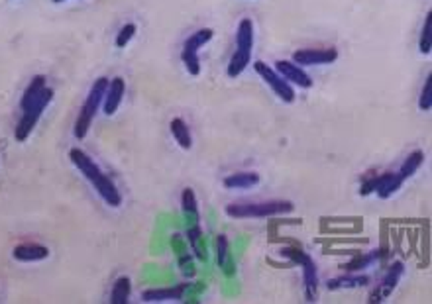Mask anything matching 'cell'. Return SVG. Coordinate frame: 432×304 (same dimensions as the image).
<instances>
[{
    "label": "cell",
    "mask_w": 432,
    "mask_h": 304,
    "mask_svg": "<svg viewBox=\"0 0 432 304\" xmlns=\"http://www.w3.org/2000/svg\"><path fill=\"white\" fill-rule=\"evenodd\" d=\"M69 159H71V163L75 165L81 173L85 175L86 181L95 186V191L100 195V198L107 202L108 207L118 208L120 205H122V195H120L116 185L108 179L107 175L100 171V167H98L83 150L73 147V150L69 152Z\"/></svg>",
    "instance_id": "6da1fadb"
},
{
    "label": "cell",
    "mask_w": 432,
    "mask_h": 304,
    "mask_svg": "<svg viewBox=\"0 0 432 304\" xmlns=\"http://www.w3.org/2000/svg\"><path fill=\"white\" fill-rule=\"evenodd\" d=\"M295 210L291 200H263V202H242V205H228L224 208L226 216L236 218V220H246V218H271L285 216Z\"/></svg>",
    "instance_id": "7a4b0ae2"
},
{
    "label": "cell",
    "mask_w": 432,
    "mask_h": 304,
    "mask_svg": "<svg viewBox=\"0 0 432 304\" xmlns=\"http://www.w3.org/2000/svg\"><path fill=\"white\" fill-rule=\"evenodd\" d=\"M107 88L108 79L107 77H100V79L95 81V85L91 87V90H88V97H86L83 109L79 110V116H77L75 120V130H73V134H75L77 140L86 138V134L91 130V124H93V118H95V114H97L98 106H100L102 100H105Z\"/></svg>",
    "instance_id": "3957f363"
},
{
    "label": "cell",
    "mask_w": 432,
    "mask_h": 304,
    "mask_svg": "<svg viewBox=\"0 0 432 304\" xmlns=\"http://www.w3.org/2000/svg\"><path fill=\"white\" fill-rule=\"evenodd\" d=\"M281 255L301 267L302 282H304V298H307V303H314L316 301V289H318V273H316V265H314L313 257L304 251L297 250V248H285L281 251Z\"/></svg>",
    "instance_id": "277c9868"
},
{
    "label": "cell",
    "mask_w": 432,
    "mask_h": 304,
    "mask_svg": "<svg viewBox=\"0 0 432 304\" xmlns=\"http://www.w3.org/2000/svg\"><path fill=\"white\" fill-rule=\"evenodd\" d=\"M52 98H54V88L45 87V90H43L42 95L36 98L30 106L24 109V114H22L20 122H18V126H16V130H14V138H16V141L28 140V136H30L33 128H36L38 120L42 118L43 110H45V106H47L49 102H52Z\"/></svg>",
    "instance_id": "5b68a950"
},
{
    "label": "cell",
    "mask_w": 432,
    "mask_h": 304,
    "mask_svg": "<svg viewBox=\"0 0 432 304\" xmlns=\"http://www.w3.org/2000/svg\"><path fill=\"white\" fill-rule=\"evenodd\" d=\"M215 32L210 28H203V30H196V32L185 42L183 51H181V59H183L185 69L189 71V75H199L201 73V57H199V49L205 44H208L213 40Z\"/></svg>",
    "instance_id": "8992f818"
},
{
    "label": "cell",
    "mask_w": 432,
    "mask_h": 304,
    "mask_svg": "<svg viewBox=\"0 0 432 304\" xmlns=\"http://www.w3.org/2000/svg\"><path fill=\"white\" fill-rule=\"evenodd\" d=\"M254 69H256V73L270 85L271 90H273L283 102H287V104L295 102L297 93H295L293 85H289V83H287V81H285L273 67H270L268 63H263V61H256V63H254Z\"/></svg>",
    "instance_id": "52a82bcc"
},
{
    "label": "cell",
    "mask_w": 432,
    "mask_h": 304,
    "mask_svg": "<svg viewBox=\"0 0 432 304\" xmlns=\"http://www.w3.org/2000/svg\"><path fill=\"white\" fill-rule=\"evenodd\" d=\"M338 59V49L326 47V49H299L293 54V63L299 67H313V65H328L334 63Z\"/></svg>",
    "instance_id": "ba28073f"
},
{
    "label": "cell",
    "mask_w": 432,
    "mask_h": 304,
    "mask_svg": "<svg viewBox=\"0 0 432 304\" xmlns=\"http://www.w3.org/2000/svg\"><path fill=\"white\" fill-rule=\"evenodd\" d=\"M403 269H405V265H403L401 261H395V263H393V265L387 269L385 277L381 279V282L378 285V289L371 293V296H369V303L371 304L383 303L389 294L395 291V287H397V282H399L401 275H403Z\"/></svg>",
    "instance_id": "9c48e42d"
},
{
    "label": "cell",
    "mask_w": 432,
    "mask_h": 304,
    "mask_svg": "<svg viewBox=\"0 0 432 304\" xmlns=\"http://www.w3.org/2000/svg\"><path fill=\"white\" fill-rule=\"evenodd\" d=\"M275 71H277L289 85H295V87L299 88L313 87V79H311V75H309L302 67H299L297 63H293V61L279 59V61L275 63Z\"/></svg>",
    "instance_id": "30bf717a"
},
{
    "label": "cell",
    "mask_w": 432,
    "mask_h": 304,
    "mask_svg": "<svg viewBox=\"0 0 432 304\" xmlns=\"http://www.w3.org/2000/svg\"><path fill=\"white\" fill-rule=\"evenodd\" d=\"M124 93H126V81L122 77H114L112 81H108L107 95H105V100H102V106H105V114L107 116L116 114V110L122 104Z\"/></svg>",
    "instance_id": "8fae6325"
},
{
    "label": "cell",
    "mask_w": 432,
    "mask_h": 304,
    "mask_svg": "<svg viewBox=\"0 0 432 304\" xmlns=\"http://www.w3.org/2000/svg\"><path fill=\"white\" fill-rule=\"evenodd\" d=\"M187 285H177V287H169V289H150L141 294V298L146 303H171V301H183Z\"/></svg>",
    "instance_id": "7c38bea8"
},
{
    "label": "cell",
    "mask_w": 432,
    "mask_h": 304,
    "mask_svg": "<svg viewBox=\"0 0 432 304\" xmlns=\"http://www.w3.org/2000/svg\"><path fill=\"white\" fill-rule=\"evenodd\" d=\"M14 259L30 263V261H43L49 257V250L42 243H20L12 250Z\"/></svg>",
    "instance_id": "4fadbf2b"
},
{
    "label": "cell",
    "mask_w": 432,
    "mask_h": 304,
    "mask_svg": "<svg viewBox=\"0 0 432 304\" xmlns=\"http://www.w3.org/2000/svg\"><path fill=\"white\" fill-rule=\"evenodd\" d=\"M405 185V181L401 179L399 173H383L378 175L376 179V191L379 198H389L393 196L397 191H401V186Z\"/></svg>",
    "instance_id": "5bb4252c"
},
{
    "label": "cell",
    "mask_w": 432,
    "mask_h": 304,
    "mask_svg": "<svg viewBox=\"0 0 432 304\" xmlns=\"http://www.w3.org/2000/svg\"><path fill=\"white\" fill-rule=\"evenodd\" d=\"M236 49L252 54L254 49V24L249 18L240 20L236 30Z\"/></svg>",
    "instance_id": "9a60e30c"
},
{
    "label": "cell",
    "mask_w": 432,
    "mask_h": 304,
    "mask_svg": "<svg viewBox=\"0 0 432 304\" xmlns=\"http://www.w3.org/2000/svg\"><path fill=\"white\" fill-rule=\"evenodd\" d=\"M259 183V175L254 171H242V173H232L224 179V186L230 191L236 189H252Z\"/></svg>",
    "instance_id": "2e32d148"
},
{
    "label": "cell",
    "mask_w": 432,
    "mask_h": 304,
    "mask_svg": "<svg viewBox=\"0 0 432 304\" xmlns=\"http://www.w3.org/2000/svg\"><path fill=\"white\" fill-rule=\"evenodd\" d=\"M369 282V277L366 275H352V273H346L342 277H336L328 281V289L330 291H340V289H357V287H366Z\"/></svg>",
    "instance_id": "e0dca14e"
},
{
    "label": "cell",
    "mask_w": 432,
    "mask_h": 304,
    "mask_svg": "<svg viewBox=\"0 0 432 304\" xmlns=\"http://www.w3.org/2000/svg\"><path fill=\"white\" fill-rule=\"evenodd\" d=\"M169 130L175 141L183 147V150H191L193 147V138H191V130L187 126V122L183 118H173L169 124Z\"/></svg>",
    "instance_id": "ac0fdd59"
},
{
    "label": "cell",
    "mask_w": 432,
    "mask_h": 304,
    "mask_svg": "<svg viewBox=\"0 0 432 304\" xmlns=\"http://www.w3.org/2000/svg\"><path fill=\"white\" fill-rule=\"evenodd\" d=\"M45 87H47V85H45V77L43 75L33 77L32 81H30V85H28L26 90H24V95H22V100H20L22 110L26 109V106H30L33 100H36V98L40 97L43 90H45Z\"/></svg>",
    "instance_id": "d6986e66"
},
{
    "label": "cell",
    "mask_w": 432,
    "mask_h": 304,
    "mask_svg": "<svg viewBox=\"0 0 432 304\" xmlns=\"http://www.w3.org/2000/svg\"><path fill=\"white\" fill-rule=\"evenodd\" d=\"M422 163H424V152H421V150H415V152L409 153V157L403 161V165H401V169L397 171V173L401 175V179H403V181H407V179H410L412 175L421 169Z\"/></svg>",
    "instance_id": "ffe728a7"
},
{
    "label": "cell",
    "mask_w": 432,
    "mask_h": 304,
    "mask_svg": "<svg viewBox=\"0 0 432 304\" xmlns=\"http://www.w3.org/2000/svg\"><path fill=\"white\" fill-rule=\"evenodd\" d=\"M130 293H132V282L128 277H120L112 287V293H110V303L112 304H128Z\"/></svg>",
    "instance_id": "44dd1931"
},
{
    "label": "cell",
    "mask_w": 432,
    "mask_h": 304,
    "mask_svg": "<svg viewBox=\"0 0 432 304\" xmlns=\"http://www.w3.org/2000/svg\"><path fill=\"white\" fill-rule=\"evenodd\" d=\"M187 238H189V243H191V248H193L194 255H196L201 261H206L208 255H206L205 238H203L201 226H199V224H194L193 228H189V232H187Z\"/></svg>",
    "instance_id": "7402d4cb"
},
{
    "label": "cell",
    "mask_w": 432,
    "mask_h": 304,
    "mask_svg": "<svg viewBox=\"0 0 432 304\" xmlns=\"http://www.w3.org/2000/svg\"><path fill=\"white\" fill-rule=\"evenodd\" d=\"M249 59H252V54L236 49L234 55H232V59H230V63H228V69H226L228 77L236 79L238 75H242V73H244V69L249 65Z\"/></svg>",
    "instance_id": "603a6c76"
},
{
    "label": "cell",
    "mask_w": 432,
    "mask_h": 304,
    "mask_svg": "<svg viewBox=\"0 0 432 304\" xmlns=\"http://www.w3.org/2000/svg\"><path fill=\"white\" fill-rule=\"evenodd\" d=\"M378 259H379V251H371V253H367V255H357V257H354L350 263L342 265V269H346L348 273L360 271V269H366V267H369L373 261H378Z\"/></svg>",
    "instance_id": "cb8c5ba5"
},
{
    "label": "cell",
    "mask_w": 432,
    "mask_h": 304,
    "mask_svg": "<svg viewBox=\"0 0 432 304\" xmlns=\"http://www.w3.org/2000/svg\"><path fill=\"white\" fill-rule=\"evenodd\" d=\"M431 38H432V12H429V14H426V18H424L421 40H419V49H421V54H424V55L431 54V47H432Z\"/></svg>",
    "instance_id": "d4e9b609"
},
{
    "label": "cell",
    "mask_w": 432,
    "mask_h": 304,
    "mask_svg": "<svg viewBox=\"0 0 432 304\" xmlns=\"http://www.w3.org/2000/svg\"><path fill=\"white\" fill-rule=\"evenodd\" d=\"M181 205H183V212L193 216L199 222V208H196V196H194L193 189H185L181 195Z\"/></svg>",
    "instance_id": "484cf974"
},
{
    "label": "cell",
    "mask_w": 432,
    "mask_h": 304,
    "mask_svg": "<svg viewBox=\"0 0 432 304\" xmlns=\"http://www.w3.org/2000/svg\"><path fill=\"white\" fill-rule=\"evenodd\" d=\"M419 109L422 112H429L432 109V75L426 77V81H424V87L421 90V97H419Z\"/></svg>",
    "instance_id": "4316f807"
},
{
    "label": "cell",
    "mask_w": 432,
    "mask_h": 304,
    "mask_svg": "<svg viewBox=\"0 0 432 304\" xmlns=\"http://www.w3.org/2000/svg\"><path fill=\"white\" fill-rule=\"evenodd\" d=\"M138 32V26L136 24H126V26H122L120 28V32L116 33V47H126L130 44V40L136 35Z\"/></svg>",
    "instance_id": "83f0119b"
},
{
    "label": "cell",
    "mask_w": 432,
    "mask_h": 304,
    "mask_svg": "<svg viewBox=\"0 0 432 304\" xmlns=\"http://www.w3.org/2000/svg\"><path fill=\"white\" fill-rule=\"evenodd\" d=\"M216 255H218V265L224 267L228 261V238L224 234H220L216 239Z\"/></svg>",
    "instance_id": "f1b7e54d"
},
{
    "label": "cell",
    "mask_w": 432,
    "mask_h": 304,
    "mask_svg": "<svg viewBox=\"0 0 432 304\" xmlns=\"http://www.w3.org/2000/svg\"><path fill=\"white\" fill-rule=\"evenodd\" d=\"M54 2H65V0H54Z\"/></svg>",
    "instance_id": "f546056e"
}]
</instances>
